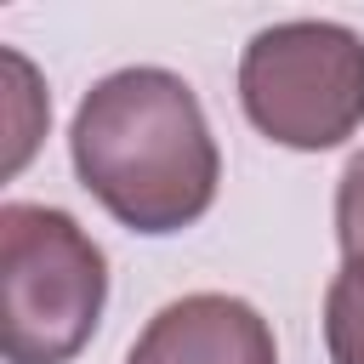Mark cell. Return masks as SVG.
<instances>
[{"instance_id":"obj_4","label":"cell","mask_w":364,"mask_h":364,"mask_svg":"<svg viewBox=\"0 0 364 364\" xmlns=\"http://www.w3.org/2000/svg\"><path fill=\"white\" fill-rule=\"evenodd\" d=\"M125 364H279V341L245 296L193 290L142 324Z\"/></svg>"},{"instance_id":"obj_5","label":"cell","mask_w":364,"mask_h":364,"mask_svg":"<svg viewBox=\"0 0 364 364\" xmlns=\"http://www.w3.org/2000/svg\"><path fill=\"white\" fill-rule=\"evenodd\" d=\"M324 347L330 364H364V256H341L324 290Z\"/></svg>"},{"instance_id":"obj_3","label":"cell","mask_w":364,"mask_h":364,"mask_svg":"<svg viewBox=\"0 0 364 364\" xmlns=\"http://www.w3.org/2000/svg\"><path fill=\"white\" fill-rule=\"evenodd\" d=\"M239 108L279 148H341L364 125V34L330 17L256 28L239 57Z\"/></svg>"},{"instance_id":"obj_6","label":"cell","mask_w":364,"mask_h":364,"mask_svg":"<svg viewBox=\"0 0 364 364\" xmlns=\"http://www.w3.org/2000/svg\"><path fill=\"white\" fill-rule=\"evenodd\" d=\"M336 239L341 256H364V154H353L336 182Z\"/></svg>"},{"instance_id":"obj_2","label":"cell","mask_w":364,"mask_h":364,"mask_svg":"<svg viewBox=\"0 0 364 364\" xmlns=\"http://www.w3.org/2000/svg\"><path fill=\"white\" fill-rule=\"evenodd\" d=\"M6 364H68L102 318L108 256L57 205H0Z\"/></svg>"},{"instance_id":"obj_1","label":"cell","mask_w":364,"mask_h":364,"mask_svg":"<svg viewBox=\"0 0 364 364\" xmlns=\"http://www.w3.org/2000/svg\"><path fill=\"white\" fill-rule=\"evenodd\" d=\"M80 188L131 233H182L216 205L222 154L193 85L171 68L102 74L68 125Z\"/></svg>"}]
</instances>
